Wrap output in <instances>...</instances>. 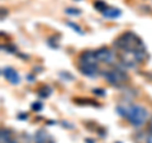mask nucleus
I'll use <instances>...</instances> for the list:
<instances>
[{"label":"nucleus","mask_w":152,"mask_h":143,"mask_svg":"<svg viewBox=\"0 0 152 143\" xmlns=\"http://www.w3.org/2000/svg\"><path fill=\"white\" fill-rule=\"evenodd\" d=\"M93 93H94L95 95H100V96H104V95H105V93H104L103 89H94Z\"/></svg>","instance_id":"dca6fc26"},{"label":"nucleus","mask_w":152,"mask_h":143,"mask_svg":"<svg viewBox=\"0 0 152 143\" xmlns=\"http://www.w3.org/2000/svg\"><path fill=\"white\" fill-rule=\"evenodd\" d=\"M36 143H55V141L45 131H38L36 134Z\"/></svg>","instance_id":"0eeeda50"},{"label":"nucleus","mask_w":152,"mask_h":143,"mask_svg":"<svg viewBox=\"0 0 152 143\" xmlns=\"http://www.w3.org/2000/svg\"><path fill=\"white\" fill-rule=\"evenodd\" d=\"M103 17H105V18H118L122 14V12L119 10V9H117V8H107V10H104L103 13Z\"/></svg>","instance_id":"6e6552de"},{"label":"nucleus","mask_w":152,"mask_h":143,"mask_svg":"<svg viewBox=\"0 0 152 143\" xmlns=\"http://www.w3.org/2000/svg\"><path fill=\"white\" fill-rule=\"evenodd\" d=\"M103 76L112 86H117L121 88L122 85L126 84V81L128 80V75L121 69H112V70H107L103 72Z\"/></svg>","instance_id":"20e7f679"},{"label":"nucleus","mask_w":152,"mask_h":143,"mask_svg":"<svg viewBox=\"0 0 152 143\" xmlns=\"http://www.w3.org/2000/svg\"><path fill=\"white\" fill-rule=\"evenodd\" d=\"M1 48L3 50H5L7 52H10V53H13V52H15L17 48L14 46H1Z\"/></svg>","instance_id":"4468645a"},{"label":"nucleus","mask_w":152,"mask_h":143,"mask_svg":"<svg viewBox=\"0 0 152 143\" xmlns=\"http://www.w3.org/2000/svg\"><path fill=\"white\" fill-rule=\"evenodd\" d=\"M94 8L96 9L98 12L103 13L104 10H107L108 5H107V3H105V1H103V0H96V1L94 3Z\"/></svg>","instance_id":"9b49d317"},{"label":"nucleus","mask_w":152,"mask_h":143,"mask_svg":"<svg viewBox=\"0 0 152 143\" xmlns=\"http://www.w3.org/2000/svg\"><path fill=\"white\" fill-rule=\"evenodd\" d=\"M117 112L122 117L127 118L133 127H141L146 122L147 115H148V113L143 107L136 105V104H133V105H118Z\"/></svg>","instance_id":"f03ea898"},{"label":"nucleus","mask_w":152,"mask_h":143,"mask_svg":"<svg viewBox=\"0 0 152 143\" xmlns=\"http://www.w3.org/2000/svg\"><path fill=\"white\" fill-rule=\"evenodd\" d=\"M67 26H69V27H71V28H74V29H75V32H77V33H80V34H81V33H83V31H81V28H80L79 26H76V24H74V23H71V22H69V23H67Z\"/></svg>","instance_id":"ddd939ff"},{"label":"nucleus","mask_w":152,"mask_h":143,"mask_svg":"<svg viewBox=\"0 0 152 143\" xmlns=\"http://www.w3.org/2000/svg\"><path fill=\"white\" fill-rule=\"evenodd\" d=\"M51 88H48V86H42L39 90H38V95H39L41 98H43V99H46V98H48L50 95H51Z\"/></svg>","instance_id":"9d476101"},{"label":"nucleus","mask_w":152,"mask_h":143,"mask_svg":"<svg viewBox=\"0 0 152 143\" xmlns=\"http://www.w3.org/2000/svg\"><path fill=\"white\" fill-rule=\"evenodd\" d=\"M146 143H152V133L150 132V134L147 136V139H146Z\"/></svg>","instance_id":"f3484780"},{"label":"nucleus","mask_w":152,"mask_h":143,"mask_svg":"<svg viewBox=\"0 0 152 143\" xmlns=\"http://www.w3.org/2000/svg\"><path fill=\"white\" fill-rule=\"evenodd\" d=\"M32 109H33V110H36V112H39L41 109H42V104H41V103H34V104H32Z\"/></svg>","instance_id":"2eb2a0df"},{"label":"nucleus","mask_w":152,"mask_h":143,"mask_svg":"<svg viewBox=\"0 0 152 143\" xmlns=\"http://www.w3.org/2000/svg\"><path fill=\"white\" fill-rule=\"evenodd\" d=\"M4 14L7 15V10L5 9H1V19H4Z\"/></svg>","instance_id":"a211bd4d"},{"label":"nucleus","mask_w":152,"mask_h":143,"mask_svg":"<svg viewBox=\"0 0 152 143\" xmlns=\"http://www.w3.org/2000/svg\"><path fill=\"white\" fill-rule=\"evenodd\" d=\"M85 142H88V143H94L93 139H85Z\"/></svg>","instance_id":"aec40b11"},{"label":"nucleus","mask_w":152,"mask_h":143,"mask_svg":"<svg viewBox=\"0 0 152 143\" xmlns=\"http://www.w3.org/2000/svg\"><path fill=\"white\" fill-rule=\"evenodd\" d=\"M1 74H3V76H4V77H5L10 84H18L19 80H20L18 72H17V71L14 70V69H12V67H4Z\"/></svg>","instance_id":"423d86ee"},{"label":"nucleus","mask_w":152,"mask_h":143,"mask_svg":"<svg viewBox=\"0 0 152 143\" xmlns=\"http://www.w3.org/2000/svg\"><path fill=\"white\" fill-rule=\"evenodd\" d=\"M66 13L70 14V15H80V14H81V10L75 9V8H67L66 9Z\"/></svg>","instance_id":"f8f14e48"},{"label":"nucleus","mask_w":152,"mask_h":143,"mask_svg":"<svg viewBox=\"0 0 152 143\" xmlns=\"http://www.w3.org/2000/svg\"><path fill=\"white\" fill-rule=\"evenodd\" d=\"M98 57L94 51H84L77 58V66L80 72L89 77H95L99 74Z\"/></svg>","instance_id":"7ed1b4c3"},{"label":"nucleus","mask_w":152,"mask_h":143,"mask_svg":"<svg viewBox=\"0 0 152 143\" xmlns=\"http://www.w3.org/2000/svg\"><path fill=\"white\" fill-rule=\"evenodd\" d=\"M148 128H150V132L152 133V118H151V120H150V124H148Z\"/></svg>","instance_id":"6ab92c4d"},{"label":"nucleus","mask_w":152,"mask_h":143,"mask_svg":"<svg viewBox=\"0 0 152 143\" xmlns=\"http://www.w3.org/2000/svg\"><path fill=\"white\" fill-rule=\"evenodd\" d=\"M0 141L1 143H15V141L13 139L12 133L8 129H1V133H0Z\"/></svg>","instance_id":"1a4fd4ad"},{"label":"nucleus","mask_w":152,"mask_h":143,"mask_svg":"<svg viewBox=\"0 0 152 143\" xmlns=\"http://www.w3.org/2000/svg\"><path fill=\"white\" fill-rule=\"evenodd\" d=\"M114 46L119 50V58L127 67H136L147 56L145 43L133 32L122 33L114 42Z\"/></svg>","instance_id":"f257e3e1"},{"label":"nucleus","mask_w":152,"mask_h":143,"mask_svg":"<svg viewBox=\"0 0 152 143\" xmlns=\"http://www.w3.org/2000/svg\"><path fill=\"white\" fill-rule=\"evenodd\" d=\"M95 53H96V57L98 60L100 61L103 63H113L114 62V55L110 50L108 48H100L98 51H95Z\"/></svg>","instance_id":"39448f33"}]
</instances>
